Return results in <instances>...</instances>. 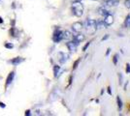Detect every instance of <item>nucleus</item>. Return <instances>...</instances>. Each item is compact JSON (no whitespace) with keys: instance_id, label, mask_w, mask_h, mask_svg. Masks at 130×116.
I'll use <instances>...</instances> for the list:
<instances>
[{"instance_id":"19","label":"nucleus","mask_w":130,"mask_h":116,"mask_svg":"<svg viewBox=\"0 0 130 116\" xmlns=\"http://www.w3.org/2000/svg\"><path fill=\"white\" fill-rule=\"evenodd\" d=\"M30 114H31L30 110H26V112H25V115H26V116H29Z\"/></svg>"},{"instance_id":"3","label":"nucleus","mask_w":130,"mask_h":116,"mask_svg":"<svg viewBox=\"0 0 130 116\" xmlns=\"http://www.w3.org/2000/svg\"><path fill=\"white\" fill-rule=\"evenodd\" d=\"M62 31H60V30H56L55 32H54V41L55 43H58L60 42L61 40H63V36H62Z\"/></svg>"},{"instance_id":"18","label":"nucleus","mask_w":130,"mask_h":116,"mask_svg":"<svg viewBox=\"0 0 130 116\" xmlns=\"http://www.w3.org/2000/svg\"><path fill=\"white\" fill-rule=\"evenodd\" d=\"M125 5H126V7H127V8H130V0H126Z\"/></svg>"},{"instance_id":"7","label":"nucleus","mask_w":130,"mask_h":116,"mask_svg":"<svg viewBox=\"0 0 130 116\" xmlns=\"http://www.w3.org/2000/svg\"><path fill=\"white\" fill-rule=\"evenodd\" d=\"M68 58H69V55H68L67 53H64V52H59V61H60V63L64 64L65 62L68 60Z\"/></svg>"},{"instance_id":"6","label":"nucleus","mask_w":130,"mask_h":116,"mask_svg":"<svg viewBox=\"0 0 130 116\" xmlns=\"http://www.w3.org/2000/svg\"><path fill=\"white\" fill-rule=\"evenodd\" d=\"M82 28H83V23H81V22H75V23H73V25H72L73 31H75L76 33H79L82 30Z\"/></svg>"},{"instance_id":"10","label":"nucleus","mask_w":130,"mask_h":116,"mask_svg":"<svg viewBox=\"0 0 130 116\" xmlns=\"http://www.w3.org/2000/svg\"><path fill=\"white\" fill-rule=\"evenodd\" d=\"M61 72H62V70L60 69L59 66H54V77H59V75L61 74Z\"/></svg>"},{"instance_id":"12","label":"nucleus","mask_w":130,"mask_h":116,"mask_svg":"<svg viewBox=\"0 0 130 116\" xmlns=\"http://www.w3.org/2000/svg\"><path fill=\"white\" fill-rule=\"evenodd\" d=\"M62 36H63V40H70L72 38V34L70 31H64L62 33Z\"/></svg>"},{"instance_id":"8","label":"nucleus","mask_w":130,"mask_h":116,"mask_svg":"<svg viewBox=\"0 0 130 116\" xmlns=\"http://www.w3.org/2000/svg\"><path fill=\"white\" fill-rule=\"evenodd\" d=\"M86 39V37L83 35V34H77V35H75L74 36V41H76L77 43H81V42H83L84 40Z\"/></svg>"},{"instance_id":"16","label":"nucleus","mask_w":130,"mask_h":116,"mask_svg":"<svg viewBox=\"0 0 130 116\" xmlns=\"http://www.w3.org/2000/svg\"><path fill=\"white\" fill-rule=\"evenodd\" d=\"M5 48L6 49H10V50H12V49L14 48V44H9V43H8V44H5Z\"/></svg>"},{"instance_id":"14","label":"nucleus","mask_w":130,"mask_h":116,"mask_svg":"<svg viewBox=\"0 0 130 116\" xmlns=\"http://www.w3.org/2000/svg\"><path fill=\"white\" fill-rule=\"evenodd\" d=\"M98 11H99V14H100V15H102V16H104V17H105V16H107V15L109 14L108 11H107L105 8H100Z\"/></svg>"},{"instance_id":"20","label":"nucleus","mask_w":130,"mask_h":116,"mask_svg":"<svg viewBox=\"0 0 130 116\" xmlns=\"http://www.w3.org/2000/svg\"><path fill=\"white\" fill-rule=\"evenodd\" d=\"M0 106H1L2 108H4V107H5V104H4V103H0Z\"/></svg>"},{"instance_id":"21","label":"nucleus","mask_w":130,"mask_h":116,"mask_svg":"<svg viewBox=\"0 0 130 116\" xmlns=\"http://www.w3.org/2000/svg\"><path fill=\"white\" fill-rule=\"evenodd\" d=\"M0 23H3V19L1 17H0Z\"/></svg>"},{"instance_id":"1","label":"nucleus","mask_w":130,"mask_h":116,"mask_svg":"<svg viewBox=\"0 0 130 116\" xmlns=\"http://www.w3.org/2000/svg\"><path fill=\"white\" fill-rule=\"evenodd\" d=\"M72 11H73V14L76 17H82L83 14H84V5L81 2H74L72 4Z\"/></svg>"},{"instance_id":"9","label":"nucleus","mask_w":130,"mask_h":116,"mask_svg":"<svg viewBox=\"0 0 130 116\" xmlns=\"http://www.w3.org/2000/svg\"><path fill=\"white\" fill-rule=\"evenodd\" d=\"M14 77H15V72H11L10 74H9L8 77H7V80H6V85L11 84L12 81L14 80Z\"/></svg>"},{"instance_id":"11","label":"nucleus","mask_w":130,"mask_h":116,"mask_svg":"<svg viewBox=\"0 0 130 116\" xmlns=\"http://www.w3.org/2000/svg\"><path fill=\"white\" fill-rule=\"evenodd\" d=\"M22 61H23V58H22V57H17V58H14L13 60H11V63L13 65H18V64L22 63Z\"/></svg>"},{"instance_id":"17","label":"nucleus","mask_w":130,"mask_h":116,"mask_svg":"<svg viewBox=\"0 0 130 116\" xmlns=\"http://www.w3.org/2000/svg\"><path fill=\"white\" fill-rule=\"evenodd\" d=\"M118 103H119V109L121 108V100L119 99V98H118Z\"/></svg>"},{"instance_id":"4","label":"nucleus","mask_w":130,"mask_h":116,"mask_svg":"<svg viewBox=\"0 0 130 116\" xmlns=\"http://www.w3.org/2000/svg\"><path fill=\"white\" fill-rule=\"evenodd\" d=\"M103 21L105 22V24H106L107 26H109V25H111V24H113V23H114V17H113L112 15L108 14L107 16H105V17H104Z\"/></svg>"},{"instance_id":"13","label":"nucleus","mask_w":130,"mask_h":116,"mask_svg":"<svg viewBox=\"0 0 130 116\" xmlns=\"http://www.w3.org/2000/svg\"><path fill=\"white\" fill-rule=\"evenodd\" d=\"M106 27H107V25L105 24V22L103 20L96 22V29H103V28H106Z\"/></svg>"},{"instance_id":"15","label":"nucleus","mask_w":130,"mask_h":116,"mask_svg":"<svg viewBox=\"0 0 130 116\" xmlns=\"http://www.w3.org/2000/svg\"><path fill=\"white\" fill-rule=\"evenodd\" d=\"M124 25H125V27H130V15L127 16V17L125 18Z\"/></svg>"},{"instance_id":"5","label":"nucleus","mask_w":130,"mask_h":116,"mask_svg":"<svg viewBox=\"0 0 130 116\" xmlns=\"http://www.w3.org/2000/svg\"><path fill=\"white\" fill-rule=\"evenodd\" d=\"M78 44H79V43H77L76 41H72V42L67 43V48L69 49L70 51H76Z\"/></svg>"},{"instance_id":"2","label":"nucleus","mask_w":130,"mask_h":116,"mask_svg":"<svg viewBox=\"0 0 130 116\" xmlns=\"http://www.w3.org/2000/svg\"><path fill=\"white\" fill-rule=\"evenodd\" d=\"M85 27H86V29H87V31L88 33H94L96 31V21L94 19L88 18L85 22Z\"/></svg>"}]
</instances>
